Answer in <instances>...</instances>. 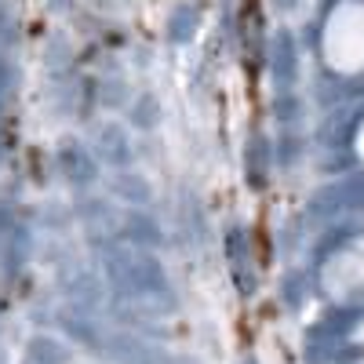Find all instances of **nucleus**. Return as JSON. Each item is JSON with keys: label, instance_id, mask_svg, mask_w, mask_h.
<instances>
[{"label": "nucleus", "instance_id": "nucleus-1", "mask_svg": "<svg viewBox=\"0 0 364 364\" xmlns=\"http://www.w3.org/2000/svg\"><path fill=\"white\" fill-rule=\"evenodd\" d=\"M277 4H281V8H295V0H277Z\"/></svg>", "mask_w": 364, "mask_h": 364}]
</instances>
